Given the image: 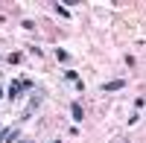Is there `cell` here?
Returning a JSON list of instances; mask_svg holds the SVG:
<instances>
[{"instance_id": "obj_10", "label": "cell", "mask_w": 146, "mask_h": 143, "mask_svg": "<svg viewBox=\"0 0 146 143\" xmlns=\"http://www.w3.org/2000/svg\"><path fill=\"white\" fill-rule=\"evenodd\" d=\"M27 50H29L32 56H38V58H44V50H41V47H35V44H29V47H27Z\"/></svg>"}, {"instance_id": "obj_5", "label": "cell", "mask_w": 146, "mask_h": 143, "mask_svg": "<svg viewBox=\"0 0 146 143\" xmlns=\"http://www.w3.org/2000/svg\"><path fill=\"white\" fill-rule=\"evenodd\" d=\"M53 9H56V15H62V18H67V21H70V9H67V6H62V3H53Z\"/></svg>"}, {"instance_id": "obj_11", "label": "cell", "mask_w": 146, "mask_h": 143, "mask_svg": "<svg viewBox=\"0 0 146 143\" xmlns=\"http://www.w3.org/2000/svg\"><path fill=\"white\" fill-rule=\"evenodd\" d=\"M6 134H9V128H0V143L6 140Z\"/></svg>"}, {"instance_id": "obj_14", "label": "cell", "mask_w": 146, "mask_h": 143, "mask_svg": "<svg viewBox=\"0 0 146 143\" xmlns=\"http://www.w3.org/2000/svg\"><path fill=\"white\" fill-rule=\"evenodd\" d=\"M0 97H3V88H0Z\"/></svg>"}, {"instance_id": "obj_2", "label": "cell", "mask_w": 146, "mask_h": 143, "mask_svg": "<svg viewBox=\"0 0 146 143\" xmlns=\"http://www.w3.org/2000/svg\"><path fill=\"white\" fill-rule=\"evenodd\" d=\"M70 120H73V123H82V120H85V111H82L79 102H70Z\"/></svg>"}, {"instance_id": "obj_7", "label": "cell", "mask_w": 146, "mask_h": 143, "mask_svg": "<svg viewBox=\"0 0 146 143\" xmlns=\"http://www.w3.org/2000/svg\"><path fill=\"white\" fill-rule=\"evenodd\" d=\"M56 58H58V62H70V53L62 50V47H56Z\"/></svg>"}, {"instance_id": "obj_6", "label": "cell", "mask_w": 146, "mask_h": 143, "mask_svg": "<svg viewBox=\"0 0 146 143\" xmlns=\"http://www.w3.org/2000/svg\"><path fill=\"white\" fill-rule=\"evenodd\" d=\"M23 62V50H15V53H9V64H21Z\"/></svg>"}, {"instance_id": "obj_9", "label": "cell", "mask_w": 146, "mask_h": 143, "mask_svg": "<svg viewBox=\"0 0 146 143\" xmlns=\"http://www.w3.org/2000/svg\"><path fill=\"white\" fill-rule=\"evenodd\" d=\"M18 88H21V93H27V91H32V82L29 79H23V82L18 79Z\"/></svg>"}, {"instance_id": "obj_1", "label": "cell", "mask_w": 146, "mask_h": 143, "mask_svg": "<svg viewBox=\"0 0 146 143\" xmlns=\"http://www.w3.org/2000/svg\"><path fill=\"white\" fill-rule=\"evenodd\" d=\"M44 97H47L44 91H32V97H29V105H27V108L21 111V117H18V123H15V126H23V123H27L29 117H32L35 111L41 108V102H44Z\"/></svg>"}, {"instance_id": "obj_8", "label": "cell", "mask_w": 146, "mask_h": 143, "mask_svg": "<svg viewBox=\"0 0 146 143\" xmlns=\"http://www.w3.org/2000/svg\"><path fill=\"white\" fill-rule=\"evenodd\" d=\"M64 79H67V82H73V85H76V82H79V73H76V70H64Z\"/></svg>"}, {"instance_id": "obj_4", "label": "cell", "mask_w": 146, "mask_h": 143, "mask_svg": "<svg viewBox=\"0 0 146 143\" xmlns=\"http://www.w3.org/2000/svg\"><path fill=\"white\" fill-rule=\"evenodd\" d=\"M18 97H21V88H18V79H15V82L9 85V91H6V99H12V102H15Z\"/></svg>"}, {"instance_id": "obj_3", "label": "cell", "mask_w": 146, "mask_h": 143, "mask_svg": "<svg viewBox=\"0 0 146 143\" xmlns=\"http://www.w3.org/2000/svg\"><path fill=\"white\" fill-rule=\"evenodd\" d=\"M120 88H126V79H111V82H105V85H102V91H105V93L120 91Z\"/></svg>"}, {"instance_id": "obj_12", "label": "cell", "mask_w": 146, "mask_h": 143, "mask_svg": "<svg viewBox=\"0 0 146 143\" xmlns=\"http://www.w3.org/2000/svg\"><path fill=\"white\" fill-rule=\"evenodd\" d=\"M53 143H64V140H53Z\"/></svg>"}, {"instance_id": "obj_13", "label": "cell", "mask_w": 146, "mask_h": 143, "mask_svg": "<svg viewBox=\"0 0 146 143\" xmlns=\"http://www.w3.org/2000/svg\"><path fill=\"white\" fill-rule=\"evenodd\" d=\"M21 143H32V140H21Z\"/></svg>"}]
</instances>
